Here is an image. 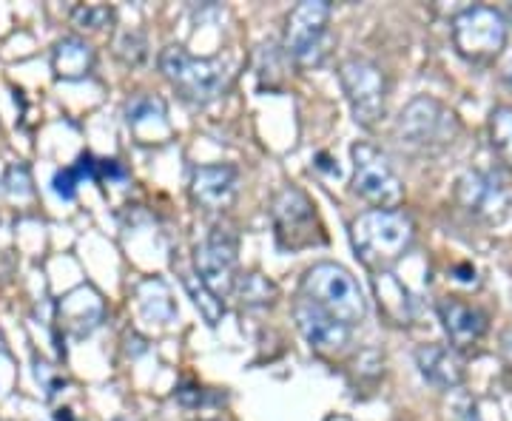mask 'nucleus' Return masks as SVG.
Masks as SVG:
<instances>
[{"label":"nucleus","instance_id":"9","mask_svg":"<svg viewBox=\"0 0 512 421\" xmlns=\"http://www.w3.org/2000/svg\"><path fill=\"white\" fill-rule=\"evenodd\" d=\"M353 191L376 208H396L404 197L402 180L382 148L373 143L353 146Z\"/></svg>","mask_w":512,"mask_h":421},{"label":"nucleus","instance_id":"8","mask_svg":"<svg viewBox=\"0 0 512 421\" xmlns=\"http://www.w3.org/2000/svg\"><path fill=\"white\" fill-rule=\"evenodd\" d=\"M339 80L348 94L356 123L365 129H373L387 109V77L382 69L365 57H348L339 66Z\"/></svg>","mask_w":512,"mask_h":421},{"label":"nucleus","instance_id":"26","mask_svg":"<svg viewBox=\"0 0 512 421\" xmlns=\"http://www.w3.org/2000/svg\"><path fill=\"white\" fill-rule=\"evenodd\" d=\"M117 57L131 63V66L143 63V60H146V40H143V35L126 32V35L120 37V43H117Z\"/></svg>","mask_w":512,"mask_h":421},{"label":"nucleus","instance_id":"30","mask_svg":"<svg viewBox=\"0 0 512 421\" xmlns=\"http://www.w3.org/2000/svg\"><path fill=\"white\" fill-rule=\"evenodd\" d=\"M0 353H6V348H3V336H0Z\"/></svg>","mask_w":512,"mask_h":421},{"label":"nucleus","instance_id":"23","mask_svg":"<svg viewBox=\"0 0 512 421\" xmlns=\"http://www.w3.org/2000/svg\"><path fill=\"white\" fill-rule=\"evenodd\" d=\"M183 282L188 293L194 296V305L200 308L202 316L208 319V325H217L220 322V316L225 313V305H222V299H217L214 293L208 291L205 285L200 282V276L194 274H183Z\"/></svg>","mask_w":512,"mask_h":421},{"label":"nucleus","instance_id":"20","mask_svg":"<svg viewBox=\"0 0 512 421\" xmlns=\"http://www.w3.org/2000/svg\"><path fill=\"white\" fill-rule=\"evenodd\" d=\"M234 291L239 293V302L245 308H271L276 299H279V288L276 282H271L268 276L262 274H245L237 276V285Z\"/></svg>","mask_w":512,"mask_h":421},{"label":"nucleus","instance_id":"29","mask_svg":"<svg viewBox=\"0 0 512 421\" xmlns=\"http://www.w3.org/2000/svg\"><path fill=\"white\" fill-rule=\"evenodd\" d=\"M504 80H507V83H510V86H512V63H510V66H507V72H504Z\"/></svg>","mask_w":512,"mask_h":421},{"label":"nucleus","instance_id":"17","mask_svg":"<svg viewBox=\"0 0 512 421\" xmlns=\"http://www.w3.org/2000/svg\"><path fill=\"white\" fill-rule=\"evenodd\" d=\"M128 129L134 131V137L140 143H165L168 140V111L160 97H134L126 109Z\"/></svg>","mask_w":512,"mask_h":421},{"label":"nucleus","instance_id":"5","mask_svg":"<svg viewBox=\"0 0 512 421\" xmlns=\"http://www.w3.org/2000/svg\"><path fill=\"white\" fill-rule=\"evenodd\" d=\"M271 220H274L276 242L282 251H305V248H319L328 242L325 225L319 220L311 197L299 191L296 185H285L274 197L271 205Z\"/></svg>","mask_w":512,"mask_h":421},{"label":"nucleus","instance_id":"13","mask_svg":"<svg viewBox=\"0 0 512 421\" xmlns=\"http://www.w3.org/2000/svg\"><path fill=\"white\" fill-rule=\"evenodd\" d=\"M106 316V302L94 291L92 285H80L72 293H66L57 305V322L72 339H86L100 328Z\"/></svg>","mask_w":512,"mask_h":421},{"label":"nucleus","instance_id":"2","mask_svg":"<svg viewBox=\"0 0 512 421\" xmlns=\"http://www.w3.org/2000/svg\"><path fill=\"white\" fill-rule=\"evenodd\" d=\"M302 296L330 313L336 322L356 328L367 316V299L356 276L336 262H316L302 276Z\"/></svg>","mask_w":512,"mask_h":421},{"label":"nucleus","instance_id":"28","mask_svg":"<svg viewBox=\"0 0 512 421\" xmlns=\"http://www.w3.org/2000/svg\"><path fill=\"white\" fill-rule=\"evenodd\" d=\"M493 410H484V402H470L467 413L461 416V421H501L498 416H490Z\"/></svg>","mask_w":512,"mask_h":421},{"label":"nucleus","instance_id":"19","mask_svg":"<svg viewBox=\"0 0 512 421\" xmlns=\"http://www.w3.org/2000/svg\"><path fill=\"white\" fill-rule=\"evenodd\" d=\"M137 299H140V313L146 316L148 322H157V325H171L174 322L177 305H174L171 291H168L163 279H146L137 288Z\"/></svg>","mask_w":512,"mask_h":421},{"label":"nucleus","instance_id":"22","mask_svg":"<svg viewBox=\"0 0 512 421\" xmlns=\"http://www.w3.org/2000/svg\"><path fill=\"white\" fill-rule=\"evenodd\" d=\"M490 140L498 160L512 171V106H495L490 111Z\"/></svg>","mask_w":512,"mask_h":421},{"label":"nucleus","instance_id":"3","mask_svg":"<svg viewBox=\"0 0 512 421\" xmlns=\"http://www.w3.org/2000/svg\"><path fill=\"white\" fill-rule=\"evenodd\" d=\"M160 72L191 106H208L231 80L222 57H194L185 52V46H165L160 52Z\"/></svg>","mask_w":512,"mask_h":421},{"label":"nucleus","instance_id":"16","mask_svg":"<svg viewBox=\"0 0 512 421\" xmlns=\"http://www.w3.org/2000/svg\"><path fill=\"white\" fill-rule=\"evenodd\" d=\"M416 365L421 376L439 390H456L464 385V376H467L458 350L444 348V345H421L416 350Z\"/></svg>","mask_w":512,"mask_h":421},{"label":"nucleus","instance_id":"18","mask_svg":"<svg viewBox=\"0 0 512 421\" xmlns=\"http://www.w3.org/2000/svg\"><path fill=\"white\" fill-rule=\"evenodd\" d=\"M94 69V49L83 37H63L52 49V72L60 80H83Z\"/></svg>","mask_w":512,"mask_h":421},{"label":"nucleus","instance_id":"12","mask_svg":"<svg viewBox=\"0 0 512 421\" xmlns=\"http://www.w3.org/2000/svg\"><path fill=\"white\" fill-rule=\"evenodd\" d=\"M293 319L302 330V336L308 339V345L319 353H342L350 345V328L336 322L330 313H325L319 305L308 302L305 296H299L293 302Z\"/></svg>","mask_w":512,"mask_h":421},{"label":"nucleus","instance_id":"27","mask_svg":"<svg viewBox=\"0 0 512 421\" xmlns=\"http://www.w3.org/2000/svg\"><path fill=\"white\" fill-rule=\"evenodd\" d=\"M126 180V168L117 163V160H97V180Z\"/></svg>","mask_w":512,"mask_h":421},{"label":"nucleus","instance_id":"24","mask_svg":"<svg viewBox=\"0 0 512 421\" xmlns=\"http://www.w3.org/2000/svg\"><path fill=\"white\" fill-rule=\"evenodd\" d=\"M114 20V9L106 3H83L72 9V23L83 32H103Z\"/></svg>","mask_w":512,"mask_h":421},{"label":"nucleus","instance_id":"1","mask_svg":"<svg viewBox=\"0 0 512 421\" xmlns=\"http://www.w3.org/2000/svg\"><path fill=\"white\" fill-rule=\"evenodd\" d=\"M353 251L373 274H387L416 242V225L402 208H370L350 225Z\"/></svg>","mask_w":512,"mask_h":421},{"label":"nucleus","instance_id":"21","mask_svg":"<svg viewBox=\"0 0 512 421\" xmlns=\"http://www.w3.org/2000/svg\"><path fill=\"white\" fill-rule=\"evenodd\" d=\"M97 180V160H94L92 154H83L80 160L69 168H63V171H57L55 174V194L57 197H63V200H74V194H77V185L80 180Z\"/></svg>","mask_w":512,"mask_h":421},{"label":"nucleus","instance_id":"14","mask_svg":"<svg viewBox=\"0 0 512 421\" xmlns=\"http://www.w3.org/2000/svg\"><path fill=\"white\" fill-rule=\"evenodd\" d=\"M239 188V171L234 165H200L191 174V197L205 211L228 208Z\"/></svg>","mask_w":512,"mask_h":421},{"label":"nucleus","instance_id":"7","mask_svg":"<svg viewBox=\"0 0 512 421\" xmlns=\"http://www.w3.org/2000/svg\"><path fill=\"white\" fill-rule=\"evenodd\" d=\"M507 18L493 6H470L453 18V46L470 63H490L507 46Z\"/></svg>","mask_w":512,"mask_h":421},{"label":"nucleus","instance_id":"25","mask_svg":"<svg viewBox=\"0 0 512 421\" xmlns=\"http://www.w3.org/2000/svg\"><path fill=\"white\" fill-rule=\"evenodd\" d=\"M3 188H6V194H9V197H18V200H29V197L35 194L29 168H26L23 163H15L12 168H6V174H3Z\"/></svg>","mask_w":512,"mask_h":421},{"label":"nucleus","instance_id":"11","mask_svg":"<svg viewBox=\"0 0 512 421\" xmlns=\"http://www.w3.org/2000/svg\"><path fill=\"white\" fill-rule=\"evenodd\" d=\"M458 205L478 220H501L510 208V191L501 177L490 171H467L456 185Z\"/></svg>","mask_w":512,"mask_h":421},{"label":"nucleus","instance_id":"10","mask_svg":"<svg viewBox=\"0 0 512 421\" xmlns=\"http://www.w3.org/2000/svg\"><path fill=\"white\" fill-rule=\"evenodd\" d=\"M200 282L217 299L228 296L237 285V237L228 228H214L194 254Z\"/></svg>","mask_w":512,"mask_h":421},{"label":"nucleus","instance_id":"15","mask_svg":"<svg viewBox=\"0 0 512 421\" xmlns=\"http://www.w3.org/2000/svg\"><path fill=\"white\" fill-rule=\"evenodd\" d=\"M439 316L444 322V330L450 336V345L453 350H467L478 345L484 336H487V328H490V319L487 313L478 311L467 302H458V299H441L439 302Z\"/></svg>","mask_w":512,"mask_h":421},{"label":"nucleus","instance_id":"31","mask_svg":"<svg viewBox=\"0 0 512 421\" xmlns=\"http://www.w3.org/2000/svg\"><path fill=\"white\" fill-rule=\"evenodd\" d=\"M0 185H3V177H0Z\"/></svg>","mask_w":512,"mask_h":421},{"label":"nucleus","instance_id":"4","mask_svg":"<svg viewBox=\"0 0 512 421\" xmlns=\"http://www.w3.org/2000/svg\"><path fill=\"white\" fill-rule=\"evenodd\" d=\"M458 131L461 123L456 111H450L427 94L410 100L396 120V140L402 143V148L416 154H439L456 143Z\"/></svg>","mask_w":512,"mask_h":421},{"label":"nucleus","instance_id":"6","mask_svg":"<svg viewBox=\"0 0 512 421\" xmlns=\"http://www.w3.org/2000/svg\"><path fill=\"white\" fill-rule=\"evenodd\" d=\"M285 55L296 66L313 69L322 66L330 52V3L328 0H305L293 6L285 23Z\"/></svg>","mask_w":512,"mask_h":421}]
</instances>
